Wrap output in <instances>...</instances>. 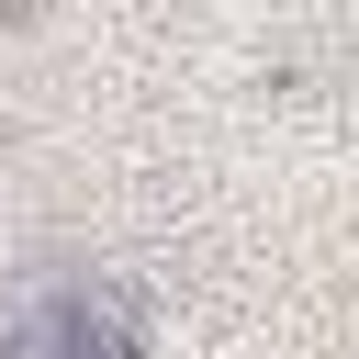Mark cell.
Instances as JSON below:
<instances>
[{"instance_id":"cell-1","label":"cell","mask_w":359,"mask_h":359,"mask_svg":"<svg viewBox=\"0 0 359 359\" xmlns=\"http://www.w3.org/2000/svg\"><path fill=\"white\" fill-rule=\"evenodd\" d=\"M0 359H146V314L101 269H34L0 303Z\"/></svg>"}]
</instances>
